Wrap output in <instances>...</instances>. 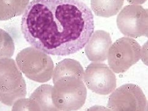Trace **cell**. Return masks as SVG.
I'll list each match as a JSON object with an SVG mask.
<instances>
[{
	"label": "cell",
	"mask_w": 148,
	"mask_h": 111,
	"mask_svg": "<svg viewBox=\"0 0 148 111\" xmlns=\"http://www.w3.org/2000/svg\"><path fill=\"white\" fill-rule=\"evenodd\" d=\"M26 93V82L16 62L10 58L0 59V101L12 106Z\"/></svg>",
	"instance_id": "277c9868"
},
{
	"label": "cell",
	"mask_w": 148,
	"mask_h": 111,
	"mask_svg": "<svg viewBox=\"0 0 148 111\" xmlns=\"http://www.w3.org/2000/svg\"><path fill=\"white\" fill-rule=\"evenodd\" d=\"M112 45L110 34L103 30L94 32L85 45V53L88 59L94 62L106 61L108 51Z\"/></svg>",
	"instance_id": "9c48e42d"
},
{
	"label": "cell",
	"mask_w": 148,
	"mask_h": 111,
	"mask_svg": "<svg viewBox=\"0 0 148 111\" xmlns=\"http://www.w3.org/2000/svg\"><path fill=\"white\" fill-rule=\"evenodd\" d=\"M83 68L80 63L72 59H65L60 62L55 68L53 73V82L55 83L64 76H75L83 80Z\"/></svg>",
	"instance_id": "30bf717a"
},
{
	"label": "cell",
	"mask_w": 148,
	"mask_h": 111,
	"mask_svg": "<svg viewBox=\"0 0 148 111\" xmlns=\"http://www.w3.org/2000/svg\"><path fill=\"white\" fill-rule=\"evenodd\" d=\"M116 23L123 34L138 38L145 35L148 31V13L141 5L129 4L119 12Z\"/></svg>",
	"instance_id": "52a82bcc"
},
{
	"label": "cell",
	"mask_w": 148,
	"mask_h": 111,
	"mask_svg": "<svg viewBox=\"0 0 148 111\" xmlns=\"http://www.w3.org/2000/svg\"><path fill=\"white\" fill-rule=\"evenodd\" d=\"M15 61L20 70L31 80L44 83L52 78L54 63L51 57L34 47H28L21 51Z\"/></svg>",
	"instance_id": "3957f363"
},
{
	"label": "cell",
	"mask_w": 148,
	"mask_h": 111,
	"mask_svg": "<svg viewBox=\"0 0 148 111\" xmlns=\"http://www.w3.org/2000/svg\"><path fill=\"white\" fill-rule=\"evenodd\" d=\"M145 111H148V101L147 102V104H146V106Z\"/></svg>",
	"instance_id": "ffe728a7"
},
{
	"label": "cell",
	"mask_w": 148,
	"mask_h": 111,
	"mask_svg": "<svg viewBox=\"0 0 148 111\" xmlns=\"http://www.w3.org/2000/svg\"><path fill=\"white\" fill-rule=\"evenodd\" d=\"M147 99L141 89L134 84H125L116 89L108 98L111 111H145Z\"/></svg>",
	"instance_id": "8992f818"
},
{
	"label": "cell",
	"mask_w": 148,
	"mask_h": 111,
	"mask_svg": "<svg viewBox=\"0 0 148 111\" xmlns=\"http://www.w3.org/2000/svg\"><path fill=\"white\" fill-rule=\"evenodd\" d=\"M140 58V45L133 38L123 37L110 46L107 59L111 70L121 73L128 70Z\"/></svg>",
	"instance_id": "5b68a950"
},
{
	"label": "cell",
	"mask_w": 148,
	"mask_h": 111,
	"mask_svg": "<svg viewBox=\"0 0 148 111\" xmlns=\"http://www.w3.org/2000/svg\"><path fill=\"white\" fill-rule=\"evenodd\" d=\"M147 0H127L130 4H134V5H141L142 4H144Z\"/></svg>",
	"instance_id": "ac0fdd59"
},
{
	"label": "cell",
	"mask_w": 148,
	"mask_h": 111,
	"mask_svg": "<svg viewBox=\"0 0 148 111\" xmlns=\"http://www.w3.org/2000/svg\"><path fill=\"white\" fill-rule=\"evenodd\" d=\"M53 84V101L60 111H76L83 106L87 89L83 79L75 76H64Z\"/></svg>",
	"instance_id": "7a4b0ae2"
},
{
	"label": "cell",
	"mask_w": 148,
	"mask_h": 111,
	"mask_svg": "<svg viewBox=\"0 0 148 111\" xmlns=\"http://www.w3.org/2000/svg\"><path fill=\"white\" fill-rule=\"evenodd\" d=\"M142 62L148 67V40L141 47V58Z\"/></svg>",
	"instance_id": "2e32d148"
},
{
	"label": "cell",
	"mask_w": 148,
	"mask_h": 111,
	"mask_svg": "<svg viewBox=\"0 0 148 111\" xmlns=\"http://www.w3.org/2000/svg\"><path fill=\"white\" fill-rule=\"evenodd\" d=\"M86 111H111L108 108H106L103 106L96 105L89 108Z\"/></svg>",
	"instance_id": "e0dca14e"
},
{
	"label": "cell",
	"mask_w": 148,
	"mask_h": 111,
	"mask_svg": "<svg viewBox=\"0 0 148 111\" xmlns=\"http://www.w3.org/2000/svg\"><path fill=\"white\" fill-rule=\"evenodd\" d=\"M83 82L89 90L100 95L112 93L116 87V78L106 64L94 62L89 64L84 73Z\"/></svg>",
	"instance_id": "ba28073f"
},
{
	"label": "cell",
	"mask_w": 148,
	"mask_h": 111,
	"mask_svg": "<svg viewBox=\"0 0 148 111\" xmlns=\"http://www.w3.org/2000/svg\"><path fill=\"white\" fill-rule=\"evenodd\" d=\"M15 50L12 38L6 31L0 28V59L10 58Z\"/></svg>",
	"instance_id": "5bb4252c"
},
{
	"label": "cell",
	"mask_w": 148,
	"mask_h": 111,
	"mask_svg": "<svg viewBox=\"0 0 148 111\" xmlns=\"http://www.w3.org/2000/svg\"><path fill=\"white\" fill-rule=\"evenodd\" d=\"M52 89L53 86L50 84H42L37 88L29 97L38 103L40 111H60L53 101Z\"/></svg>",
	"instance_id": "4fadbf2b"
},
{
	"label": "cell",
	"mask_w": 148,
	"mask_h": 111,
	"mask_svg": "<svg viewBox=\"0 0 148 111\" xmlns=\"http://www.w3.org/2000/svg\"><path fill=\"white\" fill-rule=\"evenodd\" d=\"M146 11H147V12L148 13V9H146ZM145 36L146 37H147V38H148V31H147V33H146V34H145Z\"/></svg>",
	"instance_id": "d6986e66"
},
{
	"label": "cell",
	"mask_w": 148,
	"mask_h": 111,
	"mask_svg": "<svg viewBox=\"0 0 148 111\" xmlns=\"http://www.w3.org/2000/svg\"><path fill=\"white\" fill-rule=\"evenodd\" d=\"M21 29L35 48L64 56L85 46L94 33V16L80 0H33L23 15Z\"/></svg>",
	"instance_id": "6da1fadb"
},
{
	"label": "cell",
	"mask_w": 148,
	"mask_h": 111,
	"mask_svg": "<svg viewBox=\"0 0 148 111\" xmlns=\"http://www.w3.org/2000/svg\"><path fill=\"white\" fill-rule=\"evenodd\" d=\"M124 2V0H91V7L98 17L109 18L120 11Z\"/></svg>",
	"instance_id": "8fae6325"
},
{
	"label": "cell",
	"mask_w": 148,
	"mask_h": 111,
	"mask_svg": "<svg viewBox=\"0 0 148 111\" xmlns=\"http://www.w3.org/2000/svg\"><path fill=\"white\" fill-rule=\"evenodd\" d=\"M29 0H0V21H6L24 14Z\"/></svg>",
	"instance_id": "7c38bea8"
},
{
	"label": "cell",
	"mask_w": 148,
	"mask_h": 111,
	"mask_svg": "<svg viewBox=\"0 0 148 111\" xmlns=\"http://www.w3.org/2000/svg\"><path fill=\"white\" fill-rule=\"evenodd\" d=\"M12 106L11 111H40L38 103L30 98L18 99Z\"/></svg>",
	"instance_id": "9a60e30c"
}]
</instances>
